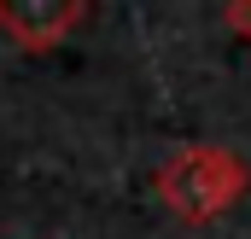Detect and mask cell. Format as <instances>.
Returning a JSON list of instances; mask_svg holds the SVG:
<instances>
[{
  "label": "cell",
  "instance_id": "cell-1",
  "mask_svg": "<svg viewBox=\"0 0 251 239\" xmlns=\"http://www.w3.org/2000/svg\"><path fill=\"white\" fill-rule=\"evenodd\" d=\"M251 187V169L228 146H187L158 169V198L181 216V222H210L222 210H234Z\"/></svg>",
  "mask_w": 251,
  "mask_h": 239
},
{
  "label": "cell",
  "instance_id": "cell-2",
  "mask_svg": "<svg viewBox=\"0 0 251 239\" xmlns=\"http://www.w3.org/2000/svg\"><path fill=\"white\" fill-rule=\"evenodd\" d=\"M82 18H88V6H0V29L24 53H53Z\"/></svg>",
  "mask_w": 251,
  "mask_h": 239
},
{
  "label": "cell",
  "instance_id": "cell-3",
  "mask_svg": "<svg viewBox=\"0 0 251 239\" xmlns=\"http://www.w3.org/2000/svg\"><path fill=\"white\" fill-rule=\"evenodd\" d=\"M228 24H234L240 35H251V6H234V12H228Z\"/></svg>",
  "mask_w": 251,
  "mask_h": 239
}]
</instances>
